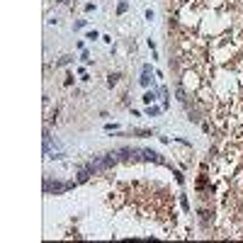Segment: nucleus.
I'll return each mask as SVG.
<instances>
[{"label":"nucleus","instance_id":"8","mask_svg":"<svg viewBox=\"0 0 243 243\" xmlns=\"http://www.w3.org/2000/svg\"><path fill=\"white\" fill-rule=\"evenodd\" d=\"M68 61H71V56H63V58H58V66H66Z\"/></svg>","mask_w":243,"mask_h":243},{"label":"nucleus","instance_id":"4","mask_svg":"<svg viewBox=\"0 0 243 243\" xmlns=\"http://www.w3.org/2000/svg\"><path fill=\"white\" fill-rule=\"evenodd\" d=\"M119 78H122L119 73H110V78H107V83H110V85H114L117 80H119Z\"/></svg>","mask_w":243,"mask_h":243},{"label":"nucleus","instance_id":"6","mask_svg":"<svg viewBox=\"0 0 243 243\" xmlns=\"http://www.w3.org/2000/svg\"><path fill=\"white\" fill-rule=\"evenodd\" d=\"M153 100H156V95H153V93H146V95H143V102H153Z\"/></svg>","mask_w":243,"mask_h":243},{"label":"nucleus","instance_id":"5","mask_svg":"<svg viewBox=\"0 0 243 243\" xmlns=\"http://www.w3.org/2000/svg\"><path fill=\"white\" fill-rule=\"evenodd\" d=\"M88 175H90V170H80V175H78V182H85V180H88Z\"/></svg>","mask_w":243,"mask_h":243},{"label":"nucleus","instance_id":"1","mask_svg":"<svg viewBox=\"0 0 243 243\" xmlns=\"http://www.w3.org/2000/svg\"><path fill=\"white\" fill-rule=\"evenodd\" d=\"M141 158H143V160H153V163H165L156 151H141Z\"/></svg>","mask_w":243,"mask_h":243},{"label":"nucleus","instance_id":"7","mask_svg":"<svg viewBox=\"0 0 243 243\" xmlns=\"http://www.w3.org/2000/svg\"><path fill=\"white\" fill-rule=\"evenodd\" d=\"M151 80H148V73H143V78H141V85H143V88H146V85H148Z\"/></svg>","mask_w":243,"mask_h":243},{"label":"nucleus","instance_id":"2","mask_svg":"<svg viewBox=\"0 0 243 243\" xmlns=\"http://www.w3.org/2000/svg\"><path fill=\"white\" fill-rule=\"evenodd\" d=\"M119 153H122V156H119L122 160H134V158H136V156H134V151H131V148H122Z\"/></svg>","mask_w":243,"mask_h":243},{"label":"nucleus","instance_id":"3","mask_svg":"<svg viewBox=\"0 0 243 243\" xmlns=\"http://www.w3.org/2000/svg\"><path fill=\"white\" fill-rule=\"evenodd\" d=\"M187 117H190V122H199V119H202L199 112H197V110H190V107H187Z\"/></svg>","mask_w":243,"mask_h":243}]
</instances>
